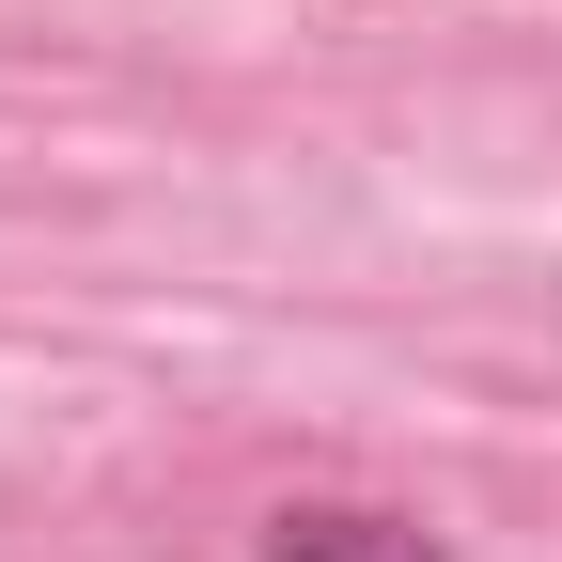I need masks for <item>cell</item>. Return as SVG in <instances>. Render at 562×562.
<instances>
[{"label":"cell","instance_id":"cell-1","mask_svg":"<svg viewBox=\"0 0 562 562\" xmlns=\"http://www.w3.org/2000/svg\"><path fill=\"white\" fill-rule=\"evenodd\" d=\"M250 562H469L438 516H406V501H281L250 531Z\"/></svg>","mask_w":562,"mask_h":562}]
</instances>
